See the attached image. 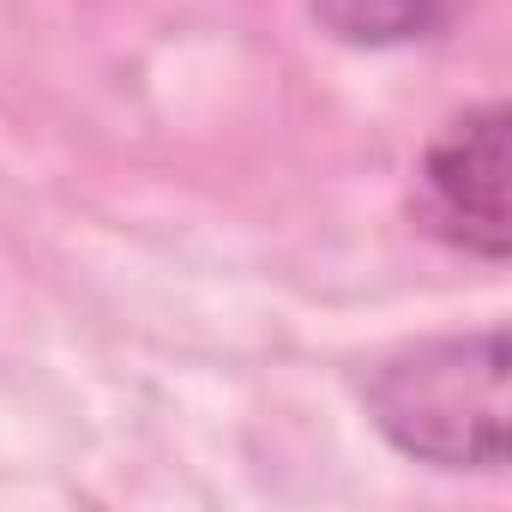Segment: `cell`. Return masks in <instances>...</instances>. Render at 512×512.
Wrapping results in <instances>:
<instances>
[{"label":"cell","mask_w":512,"mask_h":512,"mask_svg":"<svg viewBox=\"0 0 512 512\" xmlns=\"http://www.w3.org/2000/svg\"><path fill=\"white\" fill-rule=\"evenodd\" d=\"M470 13V0H314L326 37L350 49H410L446 37Z\"/></svg>","instance_id":"cell-3"},{"label":"cell","mask_w":512,"mask_h":512,"mask_svg":"<svg viewBox=\"0 0 512 512\" xmlns=\"http://www.w3.org/2000/svg\"><path fill=\"white\" fill-rule=\"evenodd\" d=\"M374 428L434 470H506V332H446L368 374Z\"/></svg>","instance_id":"cell-1"},{"label":"cell","mask_w":512,"mask_h":512,"mask_svg":"<svg viewBox=\"0 0 512 512\" xmlns=\"http://www.w3.org/2000/svg\"><path fill=\"white\" fill-rule=\"evenodd\" d=\"M422 217L434 235L476 260L500 266L512 241V211H506V103H476L452 115L434 145L422 151Z\"/></svg>","instance_id":"cell-2"}]
</instances>
